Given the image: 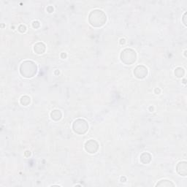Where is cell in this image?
Returning a JSON list of instances; mask_svg holds the SVG:
<instances>
[{
	"label": "cell",
	"mask_w": 187,
	"mask_h": 187,
	"mask_svg": "<svg viewBox=\"0 0 187 187\" xmlns=\"http://www.w3.org/2000/svg\"><path fill=\"white\" fill-rule=\"evenodd\" d=\"M148 69L144 65H138L134 70L133 74L138 79H144L148 75Z\"/></svg>",
	"instance_id": "8992f818"
},
{
	"label": "cell",
	"mask_w": 187,
	"mask_h": 187,
	"mask_svg": "<svg viewBox=\"0 0 187 187\" xmlns=\"http://www.w3.org/2000/svg\"><path fill=\"white\" fill-rule=\"evenodd\" d=\"M61 57H62V59H66L67 58V54H65V53H62V54H61Z\"/></svg>",
	"instance_id": "ac0fdd59"
},
{
	"label": "cell",
	"mask_w": 187,
	"mask_h": 187,
	"mask_svg": "<svg viewBox=\"0 0 187 187\" xmlns=\"http://www.w3.org/2000/svg\"><path fill=\"white\" fill-rule=\"evenodd\" d=\"M72 129L78 135H84L88 130V124L85 119L78 118L72 124Z\"/></svg>",
	"instance_id": "277c9868"
},
{
	"label": "cell",
	"mask_w": 187,
	"mask_h": 187,
	"mask_svg": "<svg viewBox=\"0 0 187 187\" xmlns=\"http://www.w3.org/2000/svg\"><path fill=\"white\" fill-rule=\"evenodd\" d=\"M32 26H33L34 28H35V29H37V28L40 27V22L37 21H34L33 23H32Z\"/></svg>",
	"instance_id": "9a60e30c"
},
{
	"label": "cell",
	"mask_w": 187,
	"mask_h": 187,
	"mask_svg": "<svg viewBox=\"0 0 187 187\" xmlns=\"http://www.w3.org/2000/svg\"><path fill=\"white\" fill-rule=\"evenodd\" d=\"M156 186L170 187V186H175V184H174V183H173L172 181H170V180H166V179H164V180H159V182L156 184Z\"/></svg>",
	"instance_id": "8fae6325"
},
{
	"label": "cell",
	"mask_w": 187,
	"mask_h": 187,
	"mask_svg": "<svg viewBox=\"0 0 187 187\" xmlns=\"http://www.w3.org/2000/svg\"><path fill=\"white\" fill-rule=\"evenodd\" d=\"M175 75L176 77L178 78H181L185 75L184 69L182 67H177L175 70Z\"/></svg>",
	"instance_id": "4fadbf2b"
},
{
	"label": "cell",
	"mask_w": 187,
	"mask_h": 187,
	"mask_svg": "<svg viewBox=\"0 0 187 187\" xmlns=\"http://www.w3.org/2000/svg\"><path fill=\"white\" fill-rule=\"evenodd\" d=\"M20 102L23 106H28L31 102V98L25 95V96H21V99H20Z\"/></svg>",
	"instance_id": "7c38bea8"
},
{
	"label": "cell",
	"mask_w": 187,
	"mask_h": 187,
	"mask_svg": "<svg viewBox=\"0 0 187 187\" xmlns=\"http://www.w3.org/2000/svg\"><path fill=\"white\" fill-rule=\"evenodd\" d=\"M107 21V16L102 10L95 9L88 15V22L94 27L99 28L104 26Z\"/></svg>",
	"instance_id": "6da1fadb"
},
{
	"label": "cell",
	"mask_w": 187,
	"mask_h": 187,
	"mask_svg": "<svg viewBox=\"0 0 187 187\" xmlns=\"http://www.w3.org/2000/svg\"><path fill=\"white\" fill-rule=\"evenodd\" d=\"M121 61L127 65H131L137 60V54L135 50L132 48H125L123 50L120 55Z\"/></svg>",
	"instance_id": "3957f363"
},
{
	"label": "cell",
	"mask_w": 187,
	"mask_h": 187,
	"mask_svg": "<svg viewBox=\"0 0 187 187\" xmlns=\"http://www.w3.org/2000/svg\"><path fill=\"white\" fill-rule=\"evenodd\" d=\"M160 91H160V89L159 88H157L155 89V93L157 94H159L160 93Z\"/></svg>",
	"instance_id": "d6986e66"
},
{
	"label": "cell",
	"mask_w": 187,
	"mask_h": 187,
	"mask_svg": "<svg viewBox=\"0 0 187 187\" xmlns=\"http://www.w3.org/2000/svg\"><path fill=\"white\" fill-rule=\"evenodd\" d=\"M152 159V157L151 155V154H149V152H144L140 155V160L142 163L146 165V164H149L151 162Z\"/></svg>",
	"instance_id": "9c48e42d"
},
{
	"label": "cell",
	"mask_w": 187,
	"mask_h": 187,
	"mask_svg": "<svg viewBox=\"0 0 187 187\" xmlns=\"http://www.w3.org/2000/svg\"><path fill=\"white\" fill-rule=\"evenodd\" d=\"M51 118L54 121H58L62 118V113L59 110H54L51 113Z\"/></svg>",
	"instance_id": "30bf717a"
},
{
	"label": "cell",
	"mask_w": 187,
	"mask_h": 187,
	"mask_svg": "<svg viewBox=\"0 0 187 187\" xmlns=\"http://www.w3.org/2000/svg\"><path fill=\"white\" fill-rule=\"evenodd\" d=\"M176 171L181 176L187 175V162H180L176 166Z\"/></svg>",
	"instance_id": "52a82bcc"
},
{
	"label": "cell",
	"mask_w": 187,
	"mask_h": 187,
	"mask_svg": "<svg viewBox=\"0 0 187 187\" xmlns=\"http://www.w3.org/2000/svg\"><path fill=\"white\" fill-rule=\"evenodd\" d=\"M99 144H98V143L96 140H89L87 142H86L84 148H85V150L87 152L89 153V154H94L97 152L98 149H99Z\"/></svg>",
	"instance_id": "5b68a950"
},
{
	"label": "cell",
	"mask_w": 187,
	"mask_h": 187,
	"mask_svg": "<svg viewBox=\"0 0 187 187\" xmlns=\"http://www.w3.org/2000/svg\"><path fill=\"white\" fill-rule=\"evenodd\" d=\"M19 71L23 78H31L37 74V65L32 61H24L20 66Z\"/></svg>",
	"instance_id": "7a4b0ae2"
},
{
	"label": "cell",
	"mask_w": 187,
	"mask_h": 187,
	"mask_svg": "<svg viewBox=\"0 0 187 187\" xmlns=\"http://www.w3.org/2000/svg\"><path fill=\"white\" fill-rule=\"evenodd\" d=\"M18 31H19L21 33H24V32L26 31V26H25V25H23V24L20 25V26H18Z\"/></svg>",
	"instance_id": "5bb4252c"
},
{
	"label": "cell",
	"mask_w": 187,
	"mask_h": 187,
	"mask_svg": "<svg viewBox=\"0 0 187 187\" xmlns=\"http://www.w3.org/2000/svg\"><path fill=\"white\" fill-rule=\"evenodd\" d=\"M46 50V45L43 43H37L34 46V51L37 54H44L45 51Z\"/></svg>",
	"instance_id": "ba28073f"
},
{
	"label": "cell",
	"mask_w": 187,
	"mask_h": 187,
	"mask_svg": "<svg viewBox=\"0 0 187 187\" xmlns=\"http://www.w3.org/2000/svg\"><path fill=\"white\" fill-rule=\"evenodd\" d=\"M186 12H185L184 15L183 16V22L184 23L185 26H186Z\"/></svg>",
	"instance_id": "e0dca14e"
},
{
	"label": "cell",
	"mask_w": 187,
	"mask_h": 187,
	"mask_svg": "<svg viewBox=\"0 0 187 187\" xmlns=\"http://www.w3.org/2000/svg\"><path fill=\"white\" fill-rule=\"evenodd\" d=\"M119 43L121 45H124L126 43V40L124 38H121L120 39V41H119Z\"/></svg>",
	"instance_id": "2e32d148"
}]
</instances>
